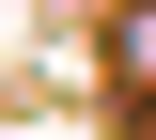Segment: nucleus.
Wrapping results in <instances>:
<instances>
[{"mask_svg":"<svg viewBox=\"0 0 156 140\" xmlns=\"http://www.w3.org/2000/svg\"><path fill=\"white\" fill-rule=\"evenodd\" d=\"M140 62H156V16H125V78H140Z\"/></svg>","mask_w":156,"mask_h":140,"instance_id":"nucleus-1","label":"nucleus"}]
</instances>
